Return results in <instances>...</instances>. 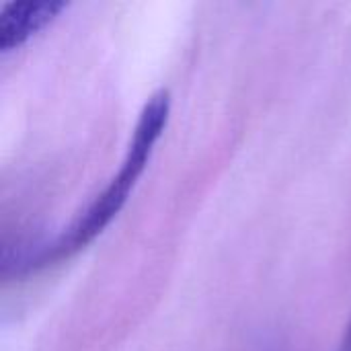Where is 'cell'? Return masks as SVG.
<instances>
[{
	"label": "cell",
	"instance_id": "obj_2",
	"mask_svg": "<svg viewBox=\"0 0 351 351\" xmlns=\"http://www.w3.org/2000/svg\"><path fill=\"white\" fill-rule=\"evenodd\" d=\"M62 8H66V2L60 0L6 2L0 8V49L8 51L19 47L43 29Z\"/></svg>",
	"mask_w": 351,
	"mask_h": 351
},
{
	"label": "cell",
	"instance_id": "obj_1",
	"mask_svg": "<svg viewBox=\"0 0 351 351\" xmlns=\"http://www.w3.org/2000/svg\"><path fill=\"white\" fill-rule=\"evenodd\" d=\"M169 109H171V99L167 90L154 93L146 105L140 111V117L136 121V128L132 132L125 156L119 165L117 175L109 181V185L95 197V202L82 212V216L64 232L58 243L51 247L53 255H68L86 243H90L111 220L113 216L121 210L125 204L130 189L136 185L138 177L142 175L154 144L158 142L167 119H169Z\"/></svg>",
	"mask_w": 351,
	"mask_h": 351
},
{
	"label": "cell",
	"instance_id": "obj_3",
	"mask_svg": "<svg viewBox=\"0 0 351 351\" xmlns=\"http://www.w3.org/2000/svg\"><path fill=\"white\" fill-rule=\"evenodd\" d=\"M339 351H351V321L350 325L346 327V333H343V339H341Z\"/></svg>",
	"mask_w": 351,
	"mask_h": 351
}]
</instances>
